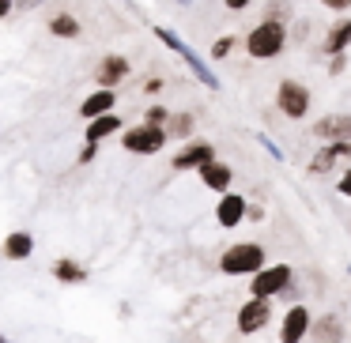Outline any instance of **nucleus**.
I'll return each instance as SVG.
<instances>
[{"mask_svg": "<svg viewBox=\"0 0 351 343\" xmlns=\"http://www.w3.org/2000/svg\"><path fill=\"white\" fill-rule=\"evenodd\" d=\"M261 19H276V23H287V27H291V19H295V8H291L287 0H268L265 12H261Z\"/></svg>", "mask_w": 351, "mask_h": 343, "instance_id": "nucleus-23", "label": "nucleus"}, {"mask_svg": "<svg viewBox=\"0 0 351 343\" xmlns=\"http://www.w3.org/2000/svg\"><path fill=\"white\" fill-rule=\"evenodd\" d=\"M46 0H16V12H38Z\"/></svg>", "mask_w": 351, "mask_h": 343, "instance_id": "nucleus-34", "label": "nucleus"}, {"mask_svg": "<svg viewBox=\"0 0 351 343\" xmlns=\"http://www.w3.org/2000/svg\"><path fill=\"white\" fill-rule=\"evenodd\" d=\"M245 53L253 61H276V57L287 53L291 46V34H287V23H276V19H257V27H250L242 38Z\"/></svg>", "mask_w": 351, "mask_h": 343, "instance_id": "nucleus-1", "label": "nucleus"}, {"mask_svg": "<svg viewBox=\"0 0 351 343\" xmlns=\"http://www.w3.org/2000/svg\"><path fill=\"white\" fill-rule=\"evenodd\" d=\"M276 110H280L287 121H306L313 110V91L302 84V79H280L276 84Z\"/></svg>", "mask_w": 351, "mask_h": 343, "instance_id": "nucleus-4", "label": "nucleus"}, {"mask_svg": "<svg viewBox=\"0 0 351 343\" xmlns=\"http://www.w3.org/2000/svg\"><path fill=\"white\" fill-rule=\"evenodd\" d=\"M0 253H4V260H27L34 253V234L31 230H12L0 245Z\"/></svg>", "mask_w": 351, "mask_h": 343, "instance_id": "nucleus-19", "label": "nucleus"}, {"mask_svg": "<svg viewBox=\"0 0 351 343\" xmlns=\"http://www.w3.org/2000/svg\"><path fill=\"white\" fill-rule=\"evenodd\" d=\"M152 34H155V38H159L167 49H170V53L182 57L185 68H189L193 76H197V84H200V87H208V91H223V84H219V76H215V68H212V64H204V57H200L197 49H193L189 42H185L182 34H178V31H170V27H152Z\"/></svg>", "mask_w": 351, "mask_h": 343, "instance_id": "nucleus-2", "label": "nucleus"}, {"mask_svg": "<svg viewBox=\"0 0 351 343\" xmlns=\"http://www.w3.org/2000/svg\"><path fill=\"white\" fill-rule=\"evenodd\" d=\"M313 136L317 144H336V140H351V114H325L313 121Z\"/></svg>", "mask_w": 351, "mask_h": 343, "instance_id": "nucleus-13", "label": "nucleus"}, {"mask_svg": "<svg viewBox=\"0 0 351 343\" xmlns=\"http://www.w3.org/2000/svg\"><path fill=\"white\" fill-rule=\"evenodd\" d=\"M261 219H265V207H261V204L245 207V223H261Z\"/></svg>", "mask_w": 351, "mask_h": 343, "instance_id": "nucleus-33", "label": "nucleus"}, {"mask_svg": "<svg viewBox=\"0 0 351 343\" xmlns=\"http://www.w3.org/2000/svg\"><path fill=\"white\" fill-rule=\"evenodd\" d=\"M0 343H8V335H0Z\"/></svg>", "mask_w": 351, "mask_h": 343, "instance_id": "nucleus-39", "label": "nucleus"}, {"mask_svg": "<svg viewBox=\"0 0 351 343\" xmlns=\"http://www.w3.org/2000/svg\"><path fill=\"white\" fill-rule=\"evenodd\" d=\"M321 8H328V12H336V16H348L351 12V0H317Z\"/></svg>", "mask_w": 351, "mask_h": 343, "instance_id": "nucleus-30", "label": "nucleus"}, {"mask_svg": "<svg viewBox=\"0 0 351 343\" xmlns=\"http://www.w3.org/2000/svg\"><path fill=\"white\" fill-rule=\"evenodd\" d=\"M159 91H162V79H159V76L144 79V94H159Z\"/></svg>", "mask_w": 351, "mask_h": 343, "instance_id": "nucleus-35", "label": "nucleus"}, {"mask_svg": "<svg viewBox=\"0 0 351 343\" xmlns=\"http://www.w3.org/2000/svg\"><path fill=\"white\" fill-rule=\"evenodd\" d=\"M310 335H317V340H340V343H343V335H348V325H343L340 313H317V317H313Z\"/></svg>", "mask_w": 351, "mask_h": 343, "instance_id": "nucleus-20", "label": "nucleus"}, {"mask_svg": "<svg viewBox=\"0 0 351 343\" xmlns=\"http://www.w3.org/2000/svg\"><path fill=\"white\" fill-rule=\"evenodd\" d=\"M99 147H102V144H87V140H84V147H80L76 162H80V166H87V162H95V159H99Z\"/></svg>", "mask_w": 351, "mask_h": 343, "instance_id": "nucleus-29", "label": "nucleus"}, {"mask_svg": "<svg viewBox=\"0 0 351 343\" xmlns=\"http://www.w3.org/2000/svg\"><path fill=\"white\" fill-rule=\"evenodd\" d=\"M351 159V140H336V144H321L317 155H313L310 162H306V174H332L336 162Z\"/></svg>", "mask_w": 351, "mask_h": 343, "instance_id": "nucleus-11", "label": "nucleus"}, {"mask_svg": "<svg viewBox=\"0 0 351 343\" xmlns=\"http://www.w3.org/2000/svg\"><path fill=\"white\" fill-rule=\"evenodd\" d=\"M193 129H197V117H193L189 110L170 114V121H167V136L170 140H193Z\"/></svg>", "mask_w": 351, "mask_h": 343, "instance_id": "nucleus-22", "label": "nucleus"}, {"mask_svg": "<svg viewBox=\"0 0 351 343\" xmlns=\"http://www.w3.org/2000/svg\"><path fill=\"white\" fill-rule=\"evenodd\" d=\"M295 283V268L291 264H265L257 275H250V294L253 298H280L283 290Z\"/></svg>", "mask_w": 351, "mask_h": 343, "instance_id": "nucleus-6", "label": "nucleus"}, {"mask_svg": "<svg viewBox=\"0 0 351 343\" xmlns=\"http://www.w3.org/2000/svg\"><path fill=\"white\" fill-rule=\"evenodd\" d=\"M121 129H125V121H121V114H102V117H91L87 121V129H84V140L87 144H102V140H110V136H121Z\"/></svg>", "mask_w": 351, "mask_h": 343, "instance_id": "nucleus-17", "label": "nucleus"}, {"mask_svg": "<svg viewBox=\"0 0 351 343\" xmlns=\"http://www.w3.org/2000/svg\"><path fill=\"white\" fill-rule=\"evenodd\" d=\"M287 34H291V46H302L306 34H310V23H306V19H298L295 27H287Z\"/></svg>", "mask_w": 351, "mask_h": 343, "instance_id": "nucleus-28", "label": "nucleus"}, {"mask_svg": "<svg viewBox=\"0 0 351 343\" xmlns=\"http://www.w3.org/2000/svg\"><path fill=\"white\" fill-rule=\"evenodd\" d=\"M46 31L53 34V38H61V42H76V38H84V23H80L72 12H53V16L46 19Z\"/></svg>", "mask_w": 351, "mask_h": 343, "instance_id": "nucleus-18", "label": "nucleus"}, {"mask_svg": "<svg viewBox=\"0 0 351 343\" xmlns=\"http://www.w3.org/2000/svg\"><path fill=\"white\" fill-rule=\"evenodd\" d=\"M16 12V0H0V19H8Z\"/></svg>", "mask_w": 351, "mask_h": 343, "instance_id": "nucleus-36", "label": "nucleus"}, {"mask_svg": "<svg viewBox=\"0 0 351 343\" xmlns=\"http://www.w3.org/2000/svg\"><path fill=\"white\" fill-rule=\"evenodd\" d=\"M268 325H272V298H253L250 294L238 305V313H234L238 335H257V332H265Z\"/></svg>", "mask_w": 351, "mask_h": 343, "instance_id": "nucleus-7", "label": "nucleus"}, {"mask_svg": "<svg viewBox=\"0 0 351 343\" xmlns=\"http://www.w3.org/2000/svg\"><path fill=\"white\" fill-rule=\"evenodd\" d=\"M257 0H223V8L227 12H245V8H253Z\"/></svg>", "mask_w": 351, "mask_h": 343, "instance_id": "nucleus-32", "label": "nucleus"}, {"mask_svg": "<svg viewBox=\"0 0 351 343\" xmlns=\"http://www.w3.org/2000/svg\"><path fill=\"white\" fill-rule=\"evenodd\" d=\"M325 72H328V76H343V72H348V53H336V57H328Z\"/></svg>", "mask_w": 351, "mask_h": 343, "instance_id": "nucleus-27", "label": "nucleus"}, {"mask_svg": "<svg viewBox=\"0 0 351 343\" xmlns=\"http://www.w3.org/2000/svg\"><path fill=\"white\" fill-rule=\"evenodd\" d=\"M313 328V309L306 302H291L280 320V343H302Z\"/></svg>", "mask_w": 351, "mask_h": 343, "instance_id": "nucleus-8", "label": "nucleus"}, {"mask_svg": "<svg viewBox=\"0 0 351 343\" xmlns=\"http://www.w3.org/2000/svg\"><path fill=\"white\" fill-rule=\"evenodd\" d=\"M117 99H121V94L110 91V87H95V91L87 94L84 102H80V117H84V121H91V117L114 114V110H117Z\"/></svg>", "mask_w": 351, "mask_h": 343, "instance_id": "nucleus-16", "label": "nucleus"}, {"mask_svg": "<svg viewBox=\"0 0 351 343\" xmlns=\"http://www.w3.org/2000/svg\"><path fill=\"white\" fill-rule=\"evenodd\" d=\"M265 264H268V257H265V245L261 242H234L219 257L223 275H257Z\"/></svg>", "mask_w": 351, "mask_h": 343, "instance_id": "nucleus-3", "label": "nucleus"}, {"mask_svg": "<svg viewBox=\"0 0 351 343\" xmlns=\"http://www.w3.org/2000/svg\"><path fill=\"white\" fill-rule=\"evenodd\" d=\"M234 49H238V34H219V38L212 42V61H227Z\"/></svg>", "mask_w": 351, "mask_h": 343, "instance_id": "nucleus-24", "label": "nucleus"}, {"mask_svg": "<svg viewBox=\"0 0 351 343\" xmlns=\"http://www.w3.org/2000/svg\"><path fill=\"white\" fill-rule=\"evenodd\" d=\"M170 114H174V110H167V106H159V102H152V106L144 110V121H147V125H167Z\"/></svg>", "mask_w": 351, "mask_h": 343, "instance_id": "nucleus-25", "label": "nucleus"}, {"mask_svg": "<svg viewBox=\"0 0 351 343\" xmlns=\"http://www.w3.org/2000/svg\"><path fill=\"white\" fill-rule=\"evenodd\" d=\"M197 177H200V185L204 189H212V192H230V185H234V166L230 162H223V159H212L208 166H200L197 170Z\"/></svg>", "mask_w": 351, "mask_h": 343, "instance_id": "nucleus-14", "label": "nucleus"}, {"mask_svg": "<svg viewBox=\"0 0 351 343\" xmlns=\"http://www.w3.org/2000/svg\"><path fill=\"white\" fill-rule=\"evenodd\" d=\"M245 207H250V200L242 196V192H223L219 196V204H215V223H219L223 230H234V227H242L245 223Z\"/></svg>", "mask_w": 351, "mask_h": 343, "instance_id": "nucleus-12", "label": "nucleus"}, {"mask_svg": "<svg viewBox=\"0 0 351 343\" xmlns=\"http://www.w3.org/2000/svg\"><path fill=\"white\" fill-rule=\"evenodd\" d=\"M178 4H182V8H185V4H193V0H178Z\"/></svg>", "mask_w": 351, "mask_h": 343, "instance_id": "nucleus-38", "label": "nucleus"}, {"mask_svg": "<svg viewBox=\"0 0 351 343\" xmlns=\"http://www.w3.org/2000/svg\"><path fill=\"white\" fill-rule=\"evenodd\" d=\"M257 144H261V147H265V151H268V155H272V159H276V162H283V159H287V155H283V151H280V144H276V140H272V136H268V132H257Z\"/></svg>", "mask_w": 351, "mask_h": 343, "instance_id": "nucleus-26", "label": "nucleus"}, {"mask_svg": "<svg viewBox=\"0 0 351 343\" xmlns=\"http://www.w3.org/2000/svg\"><path fill=\"white\" fill-rule=\"evenodd\" d=\"M348 46H351V16H340L325 31V38L317 42V53L321 57H336V53H348Z\"/></svg>", "mask_w": 351, "mask_h": 343, "instance_id": "nucleus-15", "label": "nucleus"}, {"mask_svg": "<svg viewBox=\"0 0 351 343\" xmlns=\"http://www.w3.org/2000/svg\"><path fill=\"white\" fill-rule=\"evenodd\" d=\"M129 76H132V61L125 53H106L99 64H95V87H110V91H117Z\"/></svg>", "mask_w": 351, "mask_h": 343, "instance_id": "nucleus-10", "label": "nucleus"}, {"mask_svg": "<svg viewBox=\"0 0 351 343\" xmlns=\"http://www.w3.org/2000/svg\"><path fill=\"white\" fill-rule=\"evenodd\" d=\"M212 159H215V144H208V140H185V144L178 147V155L170 159V170H178V174H189V170L208 166Z\"/></svg>", "mask_w": 351, "mask_h": 343, "instance_id": "nucleus-9", "label": "nucleus"}, {"mask_svg": "<svg viewBox=\"0 0 351 343\" xmlns=\"http://www.w3.org/2000/svg\"><path fill=\"white\" fill-rule=\"evenodd\" d=\"M167 144H170L167 125L140 121V125H125V129H121V147L129 155H159Z\"/></svg>", "mask_w": 351, "mask_h": 343, "instance_id": "nucleus-5", "label": "nucleus"}, {"mask_svg": "<svg viewBox=\"0 0 351 343\" xmlns=\"http://www.w3.org/2000/svg\"><path fill=\"white\" fill-rule=\"evenodd\" d=\"M49 272H53L57 283H84L87 279V268L80 264V260H72V257H57Z\"/></svg>", "mask_w": 351, "mask_h": 343, "instance_id": "nucleus-21", "label": "nucleus"}, {"mask_svg": "<svg viewBox=\"0 0 351 343\" xmlns=\"http://www.w3.org/2000/svg\"><path fill=\"white\" fill-rule=\"evenodd\" d=\"M317 343H340V340H317Z\"/></svg>", "mask_w": 351, "mask_h": 343, "instance_id": "nucleus-37", "label": "nucleus"}, {"mask_svg": "<svg viewBox=\"0 0 351 343\" xmlns=\"http://www.w3.org/2000/svg\"><path fill=\"white\" fill-rule=\"evenodd\" d=\"M336 192H340V196H343V200H351V166H348V170H343V174H340V177H336Z\"/></svg>", "mask_w": 351, "mask_h": 343, "instance_id": "nucleus-31", "label": "nucleus"}]
</instances>
